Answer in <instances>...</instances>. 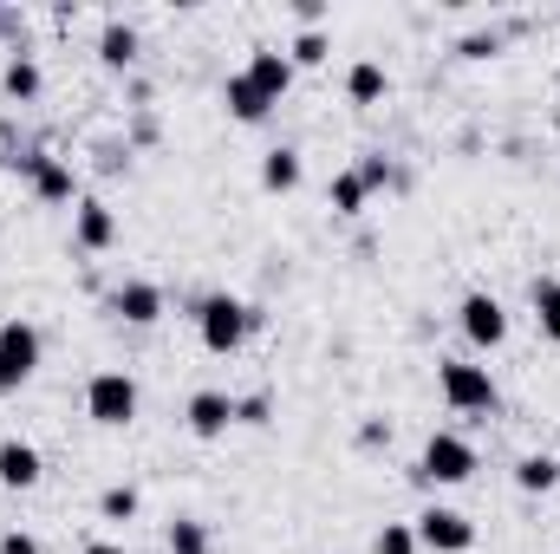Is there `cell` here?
Segmentation results:
<instances>
[{"mask_svg":"<svg viewBox=\"0 0 560 554\" xmlns=\"http://www.w3.org/2000/svg\"><path fill=\"white\" fill-rule=\"evenodd\" d=\"M365 196H372V189H365V176H359V170H339V176H332V209H339V216H359V209H365Z\"/></svg>","mask_w":560,"mask_h":554,"instance_id":"20","label":"cell"},{"mask_svg":"<svg viewBox=\"0 0 560 554\" xmlns=\"http://www.w3.org/2000/svg\"><path fill=\"white\" fill-rule=\"evenodd\" d=\"M112 235H118L112 209H105L98 196H85V203H79V222H72V242H79L85 255H105V249H112Z\"/></svg>","mask_w":560,"mask_h":554,"instance_id":"10","label":"cell"},{"mask_svg":"<svg viewBox=\"0 0 560 554\" xmlns=\"http://www.w3.org/2000/svg\"><path fill=\"white\" fill-rule=\"evenodd\" d=\"M372 554H418V529H411V522H385L378 542H372Z\"/></svg>","mask_w":560,"mask_h":554,"instance_id":"22","label":"cell"},{"mask_svg":"<svg viewBox=\"0 0 560 554\" xmlns=\"http://www.w3.org/2000/svg\"><path fill=\"white\" fill-rule=\"evenodd\" d=\"M112 313L131 320V326H156V320H163V287H150V280H125V287L112 293Z\"/></svg>","mask_w":560,"mask_h":554,"instance_id":"9","label":"cell"},{"mask_svg":"<svg viewBox=\"0 0 560 554\" xmlns=\"http://www.w3.org/2000/svg\"><path fill=\"white\" fill-rule=\"evenodd\" d=\"M85 417L105 424V430L131 424V417H138V379H131V372H92V385H85Z\"/></svg>","mask_w":560,"mask_h":554,"instance_id":"3","label":"cell"},{"mask_svg":"<svg viewBox=\"0 0 560 554\" xmlns=\"http://www.w3.org/2000/svg\"><path fill=\"white\" fill-rule=\"evenodd\" d=\"M528 300H535V320H541V333L560 346V280H535V287H528Z\"/></svg>","mask_w":560,"mask_h":554,"instance_id":"19","label":"cell"},{"mask_svg":"<svg viewBox=\"0 0 560 554\" xmlns=\"http://www.w3.org/2000/svg\"><path fill=\"white\" fill-rule=\"evenodd\" d=\"M248 79H255V92H261L268 105H280V99H287V85H293V59H287L280 46H255Z\"/></svg>","mask_w":560,"mask_h":554,"instance_id":"8","label":"cell"},{"mask_svg":"<svg viewBox=\"0 0 560 554\" xmlns=\"http://www.w3.org/2000/svg\"><path fill=\"white\" fill-rule=\"evenodd\" d=\"M7 99H39V66H33L26 53L7 59Z\"/></svg>","mask_w":560,"mask_h":554,"instance_id":"21","label":"cell"},{"mask_svg":"<svg viewBox=\"0 0 560 554\" xmlns=\"http://www.w3.org/2000/svg\"><path fill=\"white\" fill-rule=\"evenodd\" d=\"M456 313H463V333H469V346L495 353V346L509 339V313H502V300H495V293H482V287H476V293H463V307H456Z\"/></svg>","mask_w":560,"mask_h":554,"instance_id":"7","label":"cell"},{"mask_svg":"<svg viewBox=\"0 0 560 554\" xmlns=\"http://www.w3.org/2000/svg\"><path fill=\"white\" fill-rule=\"evenodd\" d=\"M418 476L423 483H443V489H450V483H469V476H476V450H469L456 430H436L418 457Z\"/></svg>","mask_w":560,"mask_h":554,"instance_id":"4","label":"cell"},{"mask_svg":"<svg viewBox=\"0 0 560 554\" xmlns=\"http://www.w3.org/2000/svg\"><path fill=\"white\" fill-rule=\"evenodd\" d=\"M515 483H522L528 496H548L560 483V463L555 457H522V463H515Z\"/></svg>","mask_w":560,"mask_h":554,"instance_id":"18","label":"cell"},{"mask_svg":"<svg viewBox=\"0 0 560 554\" xmlns=\"http://www.w3.org/2000/svg\"><path fill=\"white\" fill-rule=\"evenodd\" d=\"M255 320H261V313H255L248 300H235V293H202V300H196V333H202V346L222 353V359L242 353V339L255 333Z\"/></svg>","mask_w":560,"mask_h":554,"instance_id":"1","label":"cell"},{"mask_svg":"<svg viewBox=\"0 0 560 554\" xmlns=\"http://www.w3.org/2000/svg\"><path fill=\"white\" fill-rule=\"evenodd\" d=\"M98 59H105L112 72L138 66V26H125V20H105V33H98Z\"/></svg>","mask_w":560,"mask_h":554,"instance_id":"15","label":"cell"},{"mask_svg":"<svg viewBox=\"0 0 560 554\" xmlns=\"http://www.w3.org/2000/svg\"><path fill=\"white\" fill-rule=\"evenodd\" d=\"M261 183L275 189V196H287V189H300V150H268V163H261Z\"/></svg>","mask_w":560,"mask_h":554,"instance_id":"17","label":"cell"},{"mask_svg":"<svg viewBox=\"0 0 560 554\" xmlns=\"http://www.w3.org/2000/svg\"><path fill=\"white\" fill-rule=\"evenodd\" d=\"M183 417H189L196 437H222V430L235 424V399H229V392H196V399L183 405Z\"/></svg>","mask_w":560,"mask_h":554,"instance_id":"11","label":"cell"},{"mask_svg":"<svg viewBox=\"0 0 560 554\" xmlns=\"http://www.w3.org/2000/svg\"><path fill=\"white\" fill-rule=\"evenodd\" d=\"M98 516H105V522H131V516H138V489H105V496H98Z\"/></svg>","mask_w":560,"mask_h":554,"instance_id":"24","label":"cell"},{"mask_svg":"<svg viewBox=\"0 0 560 554\" xmlns=\"http://www.w3.org/2000/svg\"><path fill=\"white\" fill-rule=\"evenodd\" d=\"M222 105H229V118H235V125H261V118L275 112V105L255 92V79H248V72H229V85H222Z\"/></svg>","mask_w":560,"mask_h":554,"instance_id":"13","label":"cell"},{"mask_svg":"<svg viewBox=\"0 0 560 554\" xmlns=\"http://www.w3.org/2000/svg\"><path fill=\"white\" fill-rule=\"evenodd\" d=\"M170 554H209L202 522H170Z\"/></svg>","mask_w":560,"mask_h":554,"instance_id":"25","label":"cell"},{"mask_svg":"<svg viewBox=\"0 0 560 554\" xmlns=\"http://www.w3.org/2000/svg\"><path fill=\"white\" fill-rule=\"evenodd\" d=\"M411 529H418V549H430V554H469L476 549V522L463 509H443V503L423 509Z\"/></svg>","mask_w":560,"mask_h":554,"instance_id":"6","label":"cell"},{"mask_svg":"<svg viewBox=\"0 0 560 554\" xmlns=\"http://www.w3.org/2000/svg\"><path fill=\"white\" fill-rule=\"evenodd\" d=\"M385 85H392V79H385V66H372V59H359V66L346 72V99H352V105H378V99H385Z\"/></svg>","mask_w":560,"mask_h":554,"instance_id":"16","label":"cell"},{"mask_svg":"<svg viewBox=\"0 0 560 554\" xmlns=\"http://www.w3.org/2000/svg\"><path fill=\"white\" fill-rule=\"evenodd\" d=\"M26 176H33V196H39V203H72V170H66V163L26 157Z\"/></svg>","mask_w":560,"mask_h":554,"instance_id":"14","label":"cell"},{"mask_svg":"<svg viewBox=\"0 0 560 554\" xmlns=\"http://www.w3.org/2000/svg\"><path fill=\"white\" fill-rule=\"evenodd\" d=\"M33 366H39V333L26 320H7L0 326V399H13L33 379Z\"/></svg>","mask_w":560,"mask_h":554,"instance_id":"5","label":"cell"},{"mask_svg":"<svg viewBox=\"0 0 560 554\" xmlns=\"http://www.w3.org/2000/svg\"><path fill=\"white\" fill-rule=\"evenodd\" d=\"M0 554H39V542H33V535H20V529H13V535H0Z\"/></svg>","mask_w":560,"mask_h":554,"instance_id":"26","label":"cell"},{"mask_svg":"<svg viewBox=\"0 0 560 554\" xmlns=\"http://www.w3.org/2000/svg\"><path fill=\"white\" fill-rule=\"evenodd\" d=\"M39 476H46L39 450H33V443H20V437H7V443H0V483H7V489H33Z\"/></svg>","mask_w":560,"mask_h":554,"instance_id":"12","label":"cell"},{"mask_svg":"<svg viewBox=\"0 0 560 554\" xmlns=\"http://www.w3.org/2000/svg\"><path fill=\"white\" fill-rule=\"evenodd\" d=\"M436 385H443V405H450V412H463V417L495 412V379H489V366L443 359V366H436Z\"/></svg>","mask_w":560,"mask_h":554,"instance_id":"2","label":"cell"},{"mask_svg":"<svg viewBox=\"0 0 560 554\" xmlns=\"http://www.w3.org/2000/svg\"><path fill=\"white\" fill-rule=\"evenodd\" d=\"M326 53H332V46H326V33H319V26H313V33H300V39L287 46V59H293V72H300V66H319Z\"/></svg>","mask_w":560,"mask_h":554,"instance_id":"23","label":"cell"},{"mask_svg":"<svg viewBox=\"0 0 560 554\" xmlns=\"http://www.w3.org/2000/svg\"><path fill=\"white\" fill-rule=\"evenodd\" d=\"M79 554H125V549H118V542H85Z\"/></svg>","mask_w":560,"mask_h":554,"instance_id":"27","label":"cell"}]
</instances>
